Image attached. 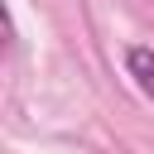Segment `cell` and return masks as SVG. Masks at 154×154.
I'll return each mask as SVG.
<instances>
[{
    "label": "cell",
    "mask_w": 154,
    "mask_h": 154,
    "mask_svg": "<svg viewBox=\"0 0 154 154\" xmlns=\"http://www.w3.org/2000/svg\"><path fill=\"white\" fill-rule=\"evenodd\" d=\"M125 67H130V77H135V87L154 101V48H144V43H130L125 48Z\"/></svg>",
    "instance_id": "1"
}]
</instances>
